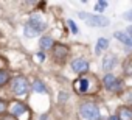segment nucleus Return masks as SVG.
<instances>
[{
    "mask_svg": "<svg viewBox=\"0 0 132 120\" xmlns=\"http://www.w3.org/2000/svg\"><path fill=\"white\" fill-rule=\"evenodd\" d=\"M11 114H13L17 120H30V117H31L30 109H28L23 103H20V101H14V103L11 104Z\"/></svg>",
    "mask_w": 132,
    "mask_h": 120,
    "instance_id": "f257e3e1",
    "label": "nucleus"
},
{
    "mask_svg": "<svg viewBox=\"0 0 132 120\" xmlns=\"http://www.w3.org/2000/svg\"><path fill=\"white\" fill-rule=\"evenodd\" d=\"M79 17L84 19L89 25L92 27H107L109 25V19L104 16H93V14H87V13H79Z\"/></svg>",
    "mask_w": 132,
    "mask_h": 120,
    "instance_id": "f03ea898",
    "label": "nucleus"
},
{
    "mask_svg": "<svg viewBox=\"0 0 132 120\" xmlns=\"http://www.w3.org/2000/svg\"><path fill=\"white\" fill-rule=\"evenodd\" d=\"M81 115L87 120H98L100 118V109L93 103H84L81 104Z\"/></svg>",
    "mask_w": 132,
    "mask_h": 120,
    "instance_id": "7ed1b4c3",
    "label": "nucleus"
},
{
    "mask_svg": "<svg viewBox=\"0 0 132 120\" xmlns=\"http://www.w3.org/2000/svg\"><path fill=\"white\" fill-rule=\"evenodd\" d=\"M28 91V81L23 77H16L13 80V92L16 95H23Z\"/></svg>",
    "mask_w": 132,
    "mask_h": 120,
    "instance_id": "20e7f679",
    "label": "nucleus"
},
{
    "mask_svg": "<svg viewBox=\"0 0 132 120\" xmlns=\"http://www.w3.org/2000/svg\"><path fill=\"white\" fill-rule=\"evenodd\" d=\"M103 83H104V86H106L109 91H112V92H120V91H121V84H123L120 80H117V78H115L113 75H110V73L104 77V81H103Z\"/></svg>",
    "mask_w": 132,
    "mask_h": 120,
    "instance_id": "39448f33",
    "label": "nucleus"
},
{
    "mask_svg": "<svg viewBox=\"0 0 132 120\" xmlns=\"http://www.w3.org/2000/svg\"><path fill=\"white\" fill-rule=\"evenodd\" d=\"M28 27L37 34V33H40V31H44L45 28H47V25H45V22H42V19L39 17V16H33L31 19H30V22H28Z\"/></svg>",
    "mask_w": 132,
    "mask_h": 120,
    "instance_id": "423d86ee",
    "label": "nucleus"
},
{
    "mask_svg": "<svg viewBox=\"0 0 132 120\" xmlns=\"http://www.w3.org/2000/svg\"><path fill=\"white\" fill-rule=\"evenodd\" d=\"M75 91L78 94H86L90 91V80L89 78H79L75 81Z\"/></svg>",
    "mask_w": 132,
    "mask_h": 120,
    "instance_id": "0eeeda50",
    "label": "nucleus"
},
{
    "mask_svg": "<svg viewBox=\"0 0 132 120\" xmlns=\"http://www.w3.org/2000/svg\"><path fill=\"white\" fill-rule=\"evenodd\" d=\"M67 55H69V48L64 47V45H56L53 48V56H54V59H57L59 63H62L64 59L67 58Z\"/></svg>",
    "mask_w": 132,
    "mask_h": 120,
    "instance_id": "6e6552de",
    "label": "nucleus"
},
{
    "mask_svg": "<svg viewBox=\"0 0 132 120\" xmlns=\"http://www.w3.org/2000/svg\"><path fill=\"white\" fill-rule=\"evenodd\" d=\"M72 69L76 72V73H86L89 70V64L84 59H76V61L72 63Z\"/></svg>",
    "mask_w": 132,
    "mask_h": 120,
    "instance_id": "1a4fd4ad",
    "label": "nucleus"
},
{
    "mask_svg": "<svg viewBox=\"0 0 132 120\" xmlns=\"http://www.w3.org/2000/svg\"><path fill=\"white\" fill-rule=\"evenodd\" d=\"M115 38H117L118 41H121L124 45L132 47V36H130L127 31H117V33H115Z\"/></svg>",
    "mask_w": 132,
    "mask_h": 120,
    "instance_id": "9d476101",
    "label": "nucleus"
},
{
    "mask_svg": "<svg viewBox=\"0 0 132 120\" xmlns=\"http://www.w3.org/2000/svg\"><path fill=\"white\" fill-rule=\"evenodd\" d=\"M115 64H117V58H115L113 55H109V56H106V58H104L103 67H104V70H110V69H113V67H115Z\"/></svg>",
    "mask_w": 132,
    "mask_h": 120,
    "instance_id": "9b49d317",
    "label": "nucleus"
},
{
    "mask_svg": "<svg viewBox=\"0 0 132 120\" xmlns=\"http://www.w3.org/2000/svg\"><path fill=\"white\" fill-rule=\"evenodd\" d=\"M118 118L120 120H132V111L127 108H120L118 109Z\"/></svg>",
    "mask_w": 132,
    "mask_h": 120,
    "instance_id": "f8f14e48",
    "label": "nucleus"
},
{
    "mask_svg": "<svg viewBox=\"0 0 132 120\" xmlns=\"http://www.w3.org/2000/svg\"><path fill=\"white\" fill-rule=\"evenodd\" d=\"M40 48L42 50H48V48H53V39L48 38V36H44L40 39Z\"/></svg>",
    "mask_w": 132,
    "mask_h": 120,
    "instance_id": "ddd939ff",
    "label": "nucleus"
},
{
    "mask_svg": "<svg viewBox=\"0 0 132 120\" xmlns=\"http://www.w3.org/2000/svg\"><path fill=\"white\" fill-rule=\"evenodd\" d=\"M109 45V41L107 39H104V38H101V39H98V42H96V50H95V53L96 55H100L103 50H106V47Z\"/></svg>",
    "mask_w": 132,
    "mask_h": 120,
    "instance_id": "4468645a",
    "label": "nucleus"
},
{
    "mask_svg": "<svg viewBox=\"0 0 132 120\" xmlns=\"http://www.w3.org/2000/svg\"><path fill=\"white\" fill-rule=\"evenodd\" d=\"M123 72H124L126 75L132 77V59H129V61L124 63V66H123Z\"/></svg>",
    "mask_w": 132,
    "mask_h": 120,
    "instance_id": "2eb2a0df",
    "label": "nucleus"
},
{
    "mask_svg": "<svg viewBox=\"0 0 132 120\" xmlns=\"http://www.w3.org/2000/svg\"><path fill=\"white\" fill-rule=\"evenodd\" d=\"M33 91H36V92H45V87H44V84L40 81H34L33 83Z\"/></svg>",
    "mask_w": 132,
    "mask_h": 120,
    "instance_id": "dca6fc26",
    "label": "nucleus"
},
{
    "mask_svg": "<svg viewBox=\"0 0 132 120\" xmlns=\"http://www.w3.org/2000/svg\"><path fill=\"white\" fill-rule=\"evenodd\" d=\"M6 81H8V72L0 70V86H3Z\"/></svg>",
    "mask_w": 132,
    "mask_h": 120,
    "instance_id": "f3484780",
    "label": "nucleus"
},
{
    "mask_svg": "<svg viewBox=\"0 0 132 120\" xmlns=\"http://www.w3.org/2000/svg\"><path fill=\"white\" fill-rule=\"evenodd\" d=\"M106 8H107V2H98L96 6H95L96 11H103V10H106Z\"/></svg>",
    "mask_w": 132,
    "mask_h": 120,
    "instance_id": "a211bd4d",
    "label": "nucleus"
},
{
    "mask_svg": "<svg viewBox=\"0 0 132 120\" xmlns=\"http://www.w3.org/2000/svg\"><path fill=\"white\" fill-rule=\"evenodd\" d=\"M124 100H126L127 103H130V104H132V91H127V92L124 94Z\"/></svg>",
    "mask_w": 132,
    "mask_h": 120,
    "instance_id": "6ab92c4d",
    "label": "nucleus"
},
{
    "mask_svg": "<svg viewBox=\"0 0 132 120\" xmlns=\"http://www.w3.org/2000/svg\"><path fill=\"white\" fill-rule=\"evenodd\" d=\"M69 27H70L72 33H78V28H76V25H75V22H73V20H69Z\"/></svg>",
    "mask_w": 132,
    "mask_h": 120,
    "instance_id": "aec40b11",
    "label": "nucleus"
},
{
    "mask_svg": "<svg viewBox=\"0 0 132 120\" xmlns=\"http://www.w3.org/2000/svg\"><path fill=\"white\" fill-rule=\"evenodd\" d=\"M5 111H6V101L0 100V114H3Z\"/></svg>",
    "mask_w": 132,
    "mask_h": 120,
    "instance_id": "412c9836",
    "label": "nucleus"
},
{
    "mask_svg": "<svg viewBox=\"0 0 132 120\" xmlns=\"http://www.w3.org/2000/svg\"><path fill=\"white\" fill-rule=\"evenodd\" d=\"M25 34H27L28 38H33V36H34L36 33H34V31H33V30H31L30 27H27V28H25Z\"/></svg>",
    "mask_w": 132,
    "mask_h": 120,
    "instance_id": "4be33fe9",
    "label": "nucleus"
},
{
    "mask_svg": "<svg viewBox=\"0 0 132 120\" xmlns=\"http://www.w3.org/2000/svg\"><path fill=\"white\" fill-rule=\"evenodd\" d=\"M36 59H37V63H42L44 59H45V56H44V53H37L36 55Z\"/></svg>",
    "mask_w": 132,
    "mask_h": 120,
    "instance_id": "5701e85b",
    "label": "nucleus"
},
{
    "mask_svg": "<svg viewBox=\"0 0 132 120\" xmlns=\"http://www.w3.org/2000/svg\"><path fill=\"white\" fill-rule=\"evenodd\" d=\"M124 19H127V20H132V11H127V13H124Z\"/></svg>",
    "mask_w": 132,
    "mask_h": 120,
    "instance_id": "b1692460",
    "label": "nucleus"
},
{
    "mask_svg": "<svg viewBox=\"0 0 132 120\" xmlns=\"http://www.w3.org/2000/svg\"><path fill=\"white\" fill-rule=\"evenodd\" d=\"M127 33H129V34L132 36V27H129V28H127Z\"/></svg>",
    "mask_w": 132,
    "mask_h": 120,
    "instance_id": "393cba45",
    "label": "nucleus"
},
{
    "mask_svg": "<svg viewBox=\"0 0 132 120\" xmlns=\"http://www.w3.org/2000/svg\"><path fill=\"white\" fill-rule=\"evenodd\" d=\"M110 120H120V118H118L117 115H112V117H110Z\"/></svg>",
    "mask_w": 132,
    "mask_h": 120,
    "instance_id": "a878e982",
    "label": "nucleus"
},
{
    "mask_svg": "<svg viewBox=\"0 0 132 120\" xmlns=\"http://www.w3.org/2000/svg\"><path fill=\"white\" fill-rule=\"evenodd\" d=\"M3 66V59H0V67H2Z\"/></svg>",
    "mask_w": 132,
    "mask_h": 120,
    "instance_id": "bb28decb",
    "label": "nucleus"
}]
</instances>
